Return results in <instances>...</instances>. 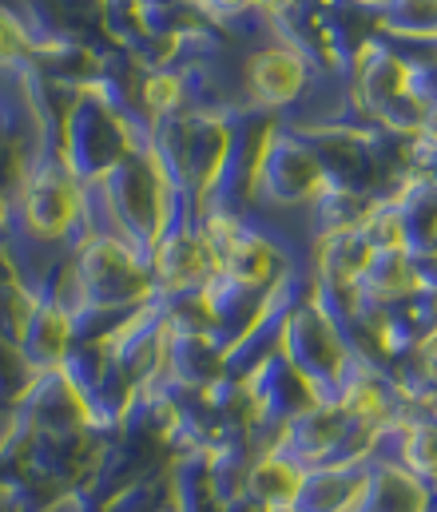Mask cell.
<instances>
[{"label": "cell", "instance_id": "cell-1", "mask_svg": "<svg viewBox=\"0 0 437 512\" xmlns=\"http://www.w3.org/2000/svg\"><path fill=\"white\" fill-rule=\"evenodd\" d=\"M283 354L302 374H310L330 397L358 366L342 318L334 314V306L326 302V294L314 286L310 274L298 278L291 306L283 310Z\"/></svg>", "mask_w": 437, "mask_h": 512}, {"label": "cell", "instance_id": "cell-2", "mask_svg": "<svg viewBox=\"0 0 437 512\" xmlns=\"http://www.w3.org/2000/svg\"><path fill=\"white\" fill-rule=\"evenodd\" d=\"M322 80H326V72L306 56V48H298L291 36L271 28L267 40L255 52H247V60L239 68L235 112L291 120V112H302V104L314 96V88Z\"/></svg>", "mask_w": 437, "mask_h": 512}, {"label": "cell", "instance_id": "cell-3", "mask_svg": "<svg viewBox=\"0 0 437 512\" xmlns=\"http://www.w3.org/2000/svg\"><path fill=\"white\" fill-rule=\"evenodd\" d=\"M72 255L80 262L84 286H88V310H112V314H136L159 302L147 251L132 247L120 235L88 231Z\"/></svg>", "mask_w": 437, "mask_h": 512}, {"label": "cell", "instance_id": "cell-4", "mask_svg": "<svg viewBox=\"0 0 437 512\" xmlns=\"http://www.w3.org/2000/svg\"><path fill=\"white\" fill-rule=\"evenodd\" d=\"M330 171L318 155V147L302 131L283 120L279 135L271 139L263 179H259V207H287V211H310L330 191Z\"/></svg>", "mask_w": 437, "mask_h": 512}, {"label": "cell", "instance_id": "cell-5", "mask_svg": "<svg viewBox=\"0 0 437 512\" xmlns=\"http://www.w3.org/2000/svg\"><path fill=\"white\" fill-rule=\"evenodd\" d=\"M151 278H155V290L159 298H179V294H195V290H207L215 278H219V258L207 247L203 231L195 219H183L175 231H167L151 255Z\"/></svg>", "mask_w": 437, "mask_h": 512}, {"label": "cell", "instance_id": "cell-6", "mask_svg": "<svg viewBox=\"0 0 437 512\" xmlns=\"http://www.w3.org/2000/svg\"><path fill=\"white\" fill-rule=\"evenodd\" d=\"M310 469L283 445H267L251 457V477H247V501L259 509H294L302 497Z\"/></svg>", "mask_w": 437, "mask_h": 512}, {"label": "cell", "instance_id": "cell-7", "mask_svg": "<svg viewBox=\"0 0 437 512\" xmlns=\"http://www.w3.org/2000/svg\"><path fill=\"white\" fill-rule=\"evenodd\" d=\"M370 497V465H322L310 469L298 512H362Z\"/></svg>", "mask_w": 437, "mask_h": 512}, {"label": "cell", "instance_id": "cell-8", "mask_svg": "<svg viewBox=\"0 0 437 512\" xmlns=\"http://www.w3.org/2000/svg\"><path fill=\"white\" fill-rule=\"evenodd\" d=\"M437 489L426 485L398 457H378L370 465V497L366 512H434Z\"/></svg>", "mask_w": 437, "mask_h": 512}, {"label": "cell", "instance_id": "cell-9", "mask_svg": "<svg viewBox=\"0 0 437 512\" xmlns=\"http://www.w3.org/2000/svg\"><path fill=\"white\" fill-rule=\"evenodd\" d=\"M378 199L370 195H358V191H346V187H330L310 211H306V227H310V239H338V235H358L370 219Z\"/></svg>", "mask_w": 437, "mask_h": 512}, {"label": "cell", "instance_id": "cell-10", "mask_svg": "<svg viewBox=\"0 0 437 512\" xmlns=\"http://www.w3.org/2000/svg\"><path fill=\"white\" fill-rule=\"evenodd\" d=\"M398 207H402V215H406L410 255L434 258L437 255V187H422V191L406 195Z\"/></svg>", "mask_w": 437, "mask_h": 512}, {"label": "cell", "instance_id": "cell-11", "mask_svg": "<svg viewBox=\"0 0 437 512\" xmlns=\"http://www.w3.org/2000/svg\"><path fill=\"white\" fill-rule=\"evenodd\" d=\"M418 266H422V286H426V294H434L437 298V255L418 258Z\"/></svg>", "mask_w": 437, "mask_h": 512}, {"label": "cell", "instance_id": "cell-12", "mask_svg": "<svg viewBox=\"0 0 437 512\" xmlns=\"http://www.w3.org/2000/svg\"><path fill=\"white\" fill-rule=\"evenodd\" d=\"M231 512H263V509H259V505H251V501H239Z\"/></svg>", "mask_w": 437, "mask_h": 512}, {"label": "cell", "instance_id": "cell-13", "mask_svg": "<svg viewBox=\"0 0 437 512\" xmlns=\"http://www.w3.org/2000/svg\"><path fill=\"white\" fill-rule=\"evenodd\" d=\"M263 512H298V509H263Z\"/></svg>", "mask_w": 437, "mask_h": 512}, {"label": "cell", "instance_id": "cell-14", "mask_svg": "<svg viewBox=\"0 0 437 512\" xmlns=\"http://www.w3.org/2000/svg\"><path fill=\"white\" fill-rule=\"evenodd\" d=\"M434 512H437V505H434Z\"/></svg>", "mask_w": 437, "mask_h": 512}, {"label": "cell", "instance_id": "cell-15", "mask_svg": "<svg viewBox=\"0 0 437 512\" xmlns=\"http://www.w3.org/2000/svg\"><path fill=\"white\" fill-rule=\"evenodd\" d=\"M362 512H366V509H362Z\"/></svg>", "mask_w": 437, "mask_h": 512}]
</instances>
